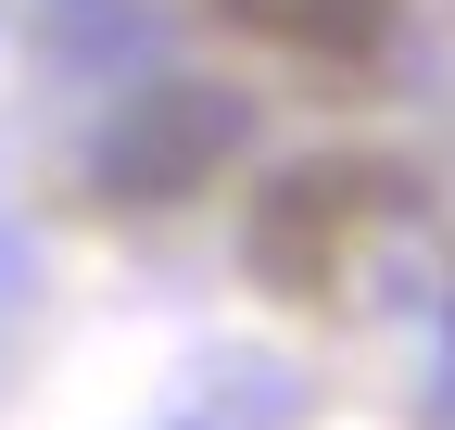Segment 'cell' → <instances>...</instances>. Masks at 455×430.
I'll return each mask as SVG.
<instances>
[{
	"label": "cell",
	"mask_w": 455,
	"mask_h": 430,
	"mask_svg": "<svg viewBox=\"0 0 455 430\" xmlns=\"http://www.w3.org/2000/svg\"><path fill=\"white\" fill-rule=\"evenodd\" d=\"M228 139H241V101H215V89H152L127 101V115L101 127V190L114 203H178L228 165Z\"/></svg>",
	"instance_id": "obj_1"
},
{
	"label": "cell",
	"mask_w": 455,
	"mask_h": 430,
	"mask_svg": "<svg viewBox=\"0 0 455 430\" xmlns=\"http://www.w3.org/2000/svg\"><path fill=\"white\" fill-rule=\"evenodd\" d=\"M355 203H367V165H291V178L266 190V215H253V266H266L278 291H329Z\"/></svg>",
	"instance_id": "obj_2"
},
{
	"label": "cell",
	"mask_w": 455,
	"mask_h": 430,
	"mask_svg": "<svg viewBox=\"0 0 455 430\" xmlns=\"http://www.w3.org/2000/svg\"><path fill=\"white\" fill-rule=\"evenodd\" d=\"M215 13L266 51H304V64H367L392 38V0H215Z\"/></svg>",
	"instance_id": "obj_3"
}]
</instances>
